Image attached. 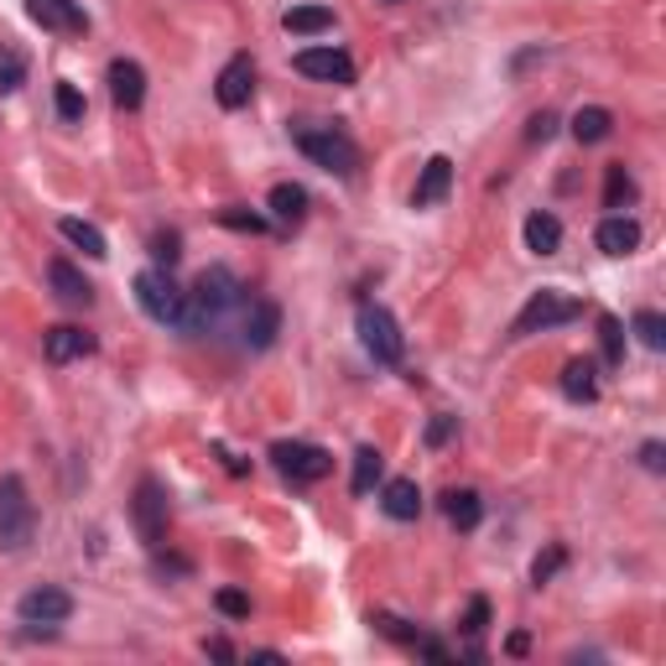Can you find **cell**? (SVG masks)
<instances>
[{
  "instance_id": "obj_34",
  "label": "cell",
  "mask_w": 666,
  "mask_h": 666,
  "mask_svg": "<svg viewBox=\"0 0 666 666\" xmlns=\"http://www.w3.org/2000/svg\"><path fill=\"white\" fill-rule=\"evenodd\" d=\"M214 604H219V614H230V620H251V593H240V588H219Z\"/></svg>"
},
{
  "instance_id": "obj_35",
  "label": "cell",
  "mask_w": 666,
  "mask_h": 666,
  "mask_svg": "<svg viewBox=\"0 0 666 666\" xmlns=\"http://www.w3.org/2000/svg\"><path fill=\"white\" fill-rule=\"evenodd\" d=\"M563 563H568V552H563V547H547V557H536V563H531V584H547V578L563 568Z\"/></svg>"
},
{
  "instance_id": "obj_17",
  "label": "cell",
  "mask_w": 666,
  "mask_h": 666,
  "mask_svg": "<svg viewBox=\"0 0 666 666\" xmlns=\"http://www.w3.org/2000/svg\"><path fill=\"white\" fill-rule=\"evenodd\" d=\"M593 240H599V251L604 255H635V245H641V224L625 219V214H609Z\"/></svg>"
},
{
  "instance_id": "obj_43",
  "label": "cell",
  "mask_w": 666,
  "mask_h": 666,
  "mask_svg": "<svg viewBox=\"0 0 666 666\" xmlns=\"http://www.w3.org/2000/svg\"><path fill=\"white\" fill-rule=\"evenodd\" d=\"M526 646H531V641H526V635H521V630H515V635H510V641H506V651H510V656H526Z\"/></svg>"
},
{
  "instance_id": "obj_33",
  "label": "cell",
  "mask_w": 666,
  "mask_h": 666,
  "mask_svg": "<svg viewBox=\"0 0 666 666\" xmlns=\"http://www.w3.org/2000/svg\"><path fill=\"white\" fill-rule=\"evenodd\" d=\"M53 99H58V120H63V125H79V120H84V95H79V89H74V84H58V95H53Z\"/></svg>"
},
{
  "instance_id": "obj_11",
  "label": "cell",
  "mask_w": 666,
  "mask_h": 666,
  "mask_svg": "<svg viewBox=\"0 0 666 666\" xmlns=\"http://www.w3.org/2000/svg\"><path fill=\"white\" fill-rule=\"evenodd\" d=\"M251 95H255V58H251V53H235V58L219 68L214 99L224 104V110H245Z\"/></svg>"
},
{
  "instance_id": "obj_23",
  "label": "cell",
  "mask_w": 666,
  "mask_h": 666,
  "mask_svg": "<svg viewBox=\"0 0 666 666\" xmlns=\"http://www.w3.org/2000/svg\"><path fill=\"white\" fill-rule=\"evenodd\" d=\"M557 245H563V224H557V214L536 209V214L526 219V251L531 255H557Z\"/></svg>"
},
{
  "instance_id": "obj_38",
  "label": "cell",
  "mask_w": 666,
  "mask_h": 666,
  "mask_svg": "<svg viewBox=\"0 0 666 666\" xmlns=\"http://www.w3.org/2000/svg\"><path fill=\"white\" fill-rule=\"evenodd\" d=\"M552 136H557V115L552 110H536L526 125V141H552Z\"/></svg>"
},
{
  "instance_id": "obj_24",
  "label": "cell",
  "mask_w": 666,
  "mask_h": 666,
  "mask_svg": "<svg viewBox=\"0 0 666 666\" xmlns=\"http://www.w3.org/2000/svg\"><path fill=\"white\" fill-rule=\"evenodd\" d=\"M281 26L292 37H318V32H333V11L329 5H292V11H281Z\"/></svg>"
},
{
  "instance_id": "obj_16",
  "label": "cell",
  "mask_w": 666,
  "mask_h": 666,
  "mask_svg": "<svg viewBox=\"0 0 666 666\" xmlns=\"http://www.w3.org/2000/svg\"><path fill=\"white\" fill-rule=\"evenodd\" d=\"M448 188H453V162L432 157L428 167H422V177H417V188H412V209H432V203H443Z\"/></svg>"
},
{
  "instance_id": "obj_39",
  "label": "cell",
  "mask_w": 666,
  "mask_h": 666,
  "mask_svg": "<svg viewBox=\"0 0 666 666\" xmlns=\"http://www.w3.org/2000/svg\"><path fill=\"white\" fill-rule=\"evenodd\" d=\"M453 432H458V417H432L428 422V448H443Z\"/></svg>"
},
{
  "instance_id": "obj_6",
  "label": "cell",
  "mask_w": 666,
  "mask_h": 666,
  "mask_svg": "<svg viewBox=\"0 0 666 666\" xmlns=\"http://www.w3.org/2000/svg\"><path fill=\"white\" fill-rule=\"evenodd\" d=\"M359 344L370 349L375 365H401V354H407V338H401V323H396L386 308H359Z\"/></svg>"
},
{
  "instance_id": "obj_26",
  "label": "cell",
  "mask_w": 666,
  "mask_h": 666,
  "mask_svg": "<svg viewBox=\"0 0 666 666\" xmlns=\"http://www.w3.org/2000/svg\"><path fill=\"white\" fill-rule=\"evenodd\" d=\"M58 230H63V240H68V245H79V251H84V255H95V260H99V255H110L104 235H99L89 219H63Z\"/></svg>"
},
{
  "instance_id": "obj_1",
  "label": "cell",
  "mask_w": 666,
  "mask_h": 666,
  "mask_svg": "<svg viewBox=\"0 0 666 666\" xmlns=\"http://www.w3.org/2000/svg\"><path fill=\"white\" fill-rule=\"evenodd\" d=\"M235 302H240V281L224 271V266H209V271L193 281V292H188V308H182V329H188V333L214 329V323L230 313Z\"/></svg>"
},
{
  "instance_id": "obj_7",
  "label": "cell",
  "mask_w": 666,
  "mask_h": 666,
  "mask_svg": "<svg viewBox=\"0 0 666 666\" xmlns=\"http://www.w3.org/2000/svg\"><path fill=\"white\" fill-rule=\"evenodd\" d=\"M271 464L287 474L292 485H318V479H329L333 474V453L318 448V443H276Z\"/></svg>"
},
{
  "instance_id": "obj_22",
  "label": "cell",
  "mask_w": 666,
  "mask_h": 666,
  "mask_svg": "<svg viewBox=\"0 0 666 666\" xmlns=\"http://www.w3.org/2000/svg\"><path fill=\"white\" fill-rule=\"evenodd\" d=\"M443 515H448V526L474 531L479 521H485V500H479L474 490H448L443 495Z\"/></svg>"
},
{
  "instance_id": "obj_28",
  "label": "cell",
  "mask_w": 666,
  "mask_h": 666,
  "mask_svg": "<svg viewBox=\"0 0 666 666\" xmlns=\"http://www.w3.org/2000/svg\"><path fill=\"white\" fill-rule=\"evenodd\" d=\"M380 469H386V458L375 448H359L354 453V479H349V490L354 495H370L375 485H380Z\"/></svg>"
},
{
  "instance_id": "obj_15",
  "label": "cell",
  "mask_w": 666,
  "mask_h": 666,
  "mask_svg": "<svg viewBox=\"0 0 666 666\" xmlns=\"http://www.w3.org/2000/svg\"><path fill=\"white\" fill-rule=\"evenodd\" d=\"M47 281H53V292H58L68 308H89V302H95V287H89V276H84L74 260H53V266H47Z\"/></svg>"
},
{
  "instance_id": "obj_4",
  "label": "cell",
  "mask_w": 666,
  "mask_h": 666,
  "mask_svg": "<svg viewBox=\"0 0 666 666\" xmlns=\"http://www.w3.org/2000/svg\"><path fill=\"white\" fill-rule=\"evenodd\" d=\"M136 302L141 313L152 318V323H167V329H182V308H188V292L173 281L167 266H152V271L136 276Z\"/></svg>"
},
{
  "instance_id": "obj_29",
  "label": "cell",
  "mask_w": 666,
  "mask_h": 666,
  "mask_svg": "<svg viewBox=\"0 0 666 666\" xmlns=\"http://www.w3.org/2000/svg\"><path fill=\"white\" fill-rule=\"evenodd\" d=\"M21 84H26V53L0 42V95H16Z\"/></svg>"
},
{
  "instance_id": "obj_20",
  "label": "cell",
  "mask_w": 666,
  "mask_h": 666,
  "mask_svg": "<svg viewBox=\"0 0 666 666\" xmlns=\"http://www.w3.org/2000/svg\"><path fill=\"white\" fill-rule=\"evenodd\" d=\"M563 396L588 407V401L599 396V365H593V359H568V365H563Z\"/></svg>"
},
{
  "instance_id": "obj_8",
  "label": "cell",
  "mask_w": 666,
  "mask_h": 666,
  "mask_svg": "<svg viewBox=\"0 0 666 666\" xmlns=\"http://www.w3.org/2000/svg\"><path fill=\"white\" fill-rule=\"evenodd\" d=\"M131 521H136V536L146 547H162L167 542V490H162V479H141L136 485V500H131Z\"/></svg>"
},
{
  "instance_id": "obj_36",
  "label": "cell",
  "mask_w": 666,
  "mask_h": 666,
  "mask_svg": "<svg viewBox=\"0 0 666 666\" xmlns=\"http://www.w3.org/2000/svg\"><path fill=\"white\" fill-rule=\"evenodd\" d=\"M219 224H230V230H245V235H260V230H266V219H260V214H245V209H224V214H219Z\"/></svg>"
},
{
  "instance_id": "obj_14",
  "label": "cell",
  "mask_w": 666,
  "mask_h": 666,
  "mask_svg": "<svg viewBox=\"0 0 666 666\" xmlns=\"http://www.w3.org/2000/svg\"><path fill=\"white\" fill-rule=\"evenodd\" d=\"M110 99L120 110H141L146 104V74L136 58H115L110 63Z\"/></svg>"
},
{
  "instance_id": "obj_9",
  "label": "cell",
  "mask_w": 666,
  "mask_h": 666,
  "mask_svg": "<svg viewBox=\"0 0 666 666\" xmlns=\"http://www.w3.org/2000/svg\"><path fill=\"white\" fill-rule=\"evenodd\" d=\"M16 614H21V625H63L68 614H74V593L68 588H58V584H42V588H32V593H21V604H16Z\"/></svg>"
},
{
  "instance_id": "obj_42",
  "label": "cell",
  "mask_w": 666,
  "mask_h": 666,
  "mask_svg": "<svg viewBox=\"0 0 666 666\" xmlns=\"http://www.w3.org/2000/svg\"><path fill=\"white\" fill-rule=\"evenodd\" d=\"M209 656H214V662H235V646H230V641H209Z\"/></svg>"
},
{
  "instance_id": "obj_37",
  "label": "cell",
  "mask_w": 666,
  "mask_h": 666,
  "mask_svg": "<svg viewBox=\"0 0 666 666\" xmlns=\"http://www.w3.org/2000/svg\"><path fill=\"white\" fill-rule=\"evenodd\" d=\"M375 625L386 630L391 641H401V646H417V630H407V620H396V614H375Z\"/></svg>"
},
{
  "instance_id": "obj_25",
  "label": "cell",
  "mask_w": 666,
  "mask_h": 666,
  "mask_svg": "<svg viewBox=\"0 0 666 666\" xmlns=\"http://www.w3.org/2000/svg\"><path fill=\"white\" fill-rule=\"evenodd\" d=\"M609 131H614V115H609L604 104H588V110L573 115V136H578V146H593V141H604Z\"/></svg>"
},
{
  "instance_id": "obj_10",
  "label": "cell",
  "mask_w": 666,
  "mask_h": 666,
  "mask_svg": "<svg viewBox=\"0 0 666 666\" xmlns=\"http://www.w3.org/2000/svg\"><path fill=\"white\" fill-rule=\"evenodd\" d=\"M297 74L318 84H354V58L344 47H302L297 53Z\"/></svg>"
},
{
  "instance_id": "obj_2",
  "label": "cell",
  "mask_w": 666,
  "mask_h": 666,
  "mask_svg": "<svg viewBox=\"0 0 666 666\" xmlns=\"http://www.w3.org/2000/svg\"><path fill=\"white\" fill-rule=\"evenodd\" d=\"M292 141L302 146V157H313L323 173L349 177L354 167H359V146H354L338 125H313V120H302V125H292Z\"/></svg>"
},
{
  "instance_id": "obj_3",
  "label": "cell",
  "mask_w": 666,
  "mask_h": 666,
  "mask_svg": "<svg viewBox=\"0 0 666 666\" xmlns=\"http://www.w3.org/2000/svg\"><path fill=\"white\" fill-rule=\"evenodd\" d=\"M37 531V506L26 495V479L21 474H5L0 479V552H21Z\"/></svg>"
},
{
  "instance_id": "obj_30",
  "label": "cell",
  "mask_w": 666,
  "mask_h": 666,
  "mask_svg": "<svg viewBox=\"0 0 666 666\" xmlns=\"http://www.w3.org/2000/svg\"><path fill=\"white\" fill-rule=\"evenodd\" d=\"M630 329H635V338H641L646 349H666V318L656 313V308H641V313L630 318Z\"/></svg>"
},
{
  "instance_id": "obj_32",
  "label": "cell",
  "mask_w": 666,
  "mask_h": 666,
  "mask_svg": "<svg viewBox=\"0 0 666 666\" xmlns=\"http://www.w3.org/2000/svg\"><path fill=\"white\" fill-rule=\"evenodd\" d=\"M177 255H182V235H177V230H162V235H152V260H157V266H167V271H173Z\"/></svg>"
},
{
  "instance_id": "obj_12",
  "label": "cell",
  "mask_w": 666,
  "mask_h": 666,
  "mask_svg": "<svg viewBox=\"0 0 666 666\" xmlns=\"http://www.w3.org/2000/svg\"><path fill=\"white\" fill-rule=\"evenodd\" d=\"M26 16L37 21L42 32H63V37H84L89 16L79 0H26Z\"/></svg>"
},
{
  "instance_id": "obj_5",
  "label": "cell",
  "mask_w": 666,
  "mask_h": 666,
  "mask_svg": "<svg viewBox=\"0 0 666 666\" xmlns=\"http://www.w3.org/2000/svg\"><path fill=\"white\" fill-rule=\"evenodd\" d=\"M578 313H584V302L563 297L557 287H542V292H531V302L515 313L510 333H515V338H526V333H547V329H557V323H573Z\"/></svg>"
},
{
  "instance_id": "obj_41",
  "label": "cell",
  "mask_w": 666,
  "mask_h": 666,
  "mask_svg": "<svg viewBox=\"0 0 666 666\" xmlns=\"http://www.w3.org/2000/svg\"><path fill=\"white\" fill-rule=\"evenodd\" d=\"M641 464H646L651 474H662V469H666V448H662V443H656V437H651L646 448H641Z\"/></svg>"
},
{
  "instance_id": "obj_19",
  "label": "cell",
  "mask_w": 666,
  "mask_h": 666,
  "mask_svg": "<svg viewBox=\"0 0 666 666\" xmlns=\"http://www.w3.org/2000/svg\"><path fill=\"white\" fill-rule=\"evenodd\" d=\"M276 333H281V308H276V302H251V318H245V344H251V349H271Z\"/></svg>"
},
{
  "instance_id": "obj_44",
  "label": "cell",
  "mask_w": 666,
  "mask_h": 666,
  "mask_svg": "<svg viewBox=\"0 0 666 666\" xmlns=\"http://www.w3.org/2000/svg\"><path fill=\"white\" fill-rule=\"evenodd\" d=\"M386 5H401V0H386Z\"/></svg>"
},
{
  "instance_id": "obj_27",
  "label": "cell",
  "mask_w": 666,
  "mask_h": 666,
  "mask_svg": "<svg viewBox=\"0 0 666 666\" xmlns=\"http://www.w3.org/2000/svg\"><path fill=\"white\" fill-rule=\"evenodd\" d=\"M630 203H635V177L625 173V162H614L609 177H604V209L620 214V209H630Z\"/></svg>"
},
{
  "instance_id": "obj_31",
  "label": "cell",
  "mask_w": 666,
  "mask_h": 666,
  "mask_svg": "<svg viewBox=\"0 0 666 666\" xmlns=\"http://www.w3.org/2000/svg\"><path fill=\"white\" fill-rule=\"evenodd\" d=\"M599 338H604V365H620L625 359V329H620V318H599Z\"/></svg>"
},
{
  "instance_id": "obj_13",
  "label": "cell",
  "mask_w": 666,
  "mask_h": 666,
  "mask_svg": "<svg viewBox=\"0 0 666 666\" xmlns=\"http://www.w3.org/2000/svg\"><path fill=\"white\" fill-rule=\"evenodd\" d=\"M95 333H84L79 323H58V329L42 333V354L53 359V365H68V359H84V354H95Z\"/></svg>"
},
{
  "instance_id": "obj_18",
  "label": "cell",
  "mask_w": 666,
  "mask_h": 666,
  "mask_svg": "<svg viewBox=\"0 0 666 666\" xmlns=\"http://www.w3.org/2000/svg\"><path fill=\"white\" fill-rule=\"evenodd\" d=\"M380 510H386L391 521H417V515H422V490H417V479H391V485L380 490Z\"/></svg>"
},
{
  "instance_id": "obj_40",
  "label": "cell",
  "mask_w": 666,
  "mask_h": 666,
  "mask_svg": "<svg viewBox=\"0 0 666 666\" xmlns=\"http://www.w3.org/2000/svg\"><path fill=\"white\" fill-rule=\"evenodd\" d=\"M485 625H490V599H474L469 614H464V630H469V635H479Z\"/></svg>"
},
{
  "instance_id": "obj_21",
  "label": "cell",
  "mask_w": 666,
  "mask_h": 666,
  "mask_svg": "<svg viewBox=\"0 0 666 666\" xmlns=\"http://www.w3.org/2000/svg\"><path fill=\"white\" fill-rule=\"evenodd\" d=\"M266 203H271L276 224H302V219H308V188H302V182H276Z\"/></svg>"
}]
</instances>
